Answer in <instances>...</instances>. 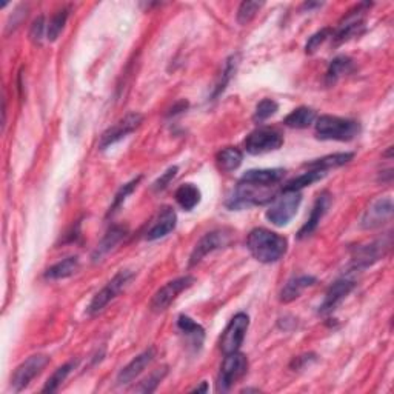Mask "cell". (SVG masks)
I'll use <instances>...</instances> for the list:
<instances>
[{"instance_id": "obj_1", "label": "cell", "mask_w": 394, "mask_h": 394, "mask_svg": "<svg viewBox=\"0 0 394 394\" xmlns=\"http://www.w3.org/2000/svg\"><path fill=\"white\" fill-rule=\"evenodd\" d=\"M247 247L256 260L262 264H274L285 256L288 240L271 229L254 228L248 234Z\"/></svg>"}, {"instance_id": "obj_2", "label": "cell", "mask_w": 394, "mask_h": 394, "mask_svg": "<svg viewBox=\"0 0 394 394\" xmlns=\"http://www.w3.org/2000/svg\"><path fill=\"white\" fill-rule=\"evenodd\" d=\"M360 134V123L338 116H320L316 119V137L320 141L348 142Z\"/></svg>"}, {"instance_id": "obj_3", "label": "cell", "mask_w": 394, "mask_h": 394, "mask_svg": "<svg viewBox=\"0 0 394 394\" xmlns=\"http://www.w3.org/2000/svg\"><path fill=\"white\" fill-rule=\"evenodd\" d=\"M276 188L278 187L258 185V183L239 180L233 196L227 200V207L229 209H242L253 205H265L268 202H273L276 197Z\"/></svg>"}, {"instance_id": "obj_4", "label": "cell", "mask_w": 394, "mask_h": 394, "mask_svg": "<svg viewBox=\"0 0 394 394\" xmlns=\"http://www.w3.org/2000/svg\"><path fill=\"white\" fill-rule=\"evenodd\" d=\"M302 203V193L284 189L280 196L274 197L271 207L267 209V219L276 227H285L293 220Z\"/></svg>"}, {"instance_id": "obj_5", "label": "cell", "mask_w": 394, "mask_h": 394, "mask_svg": "<svg viewBox=\"0 0 394 394\" xmlns=\"http://www.w3.org/2000/svg\"><path fill=\"white\" fill-rule=\"evenodd\" d=\"M134 279V273L131 270H121L117 273L113 279H111L107 285H105L101 291H98L93 300L90 302L88 305V314L90 316H96L101 311L105 310L111 300H114L117 296H119L125 288H127L131 280Z\"/></svg>"}, {"instance_id": "obj_6", "label": "cell", "mask_w": 394, "mask_h": 394, "mask_svg": "<svg viewBox=\"0 0 394 394\" xmlns=\"http://www.w3.org/2000/svg\"><path fill=\"white\" fill-rule=\"evenodd\" d=\"M370 8L371 3H359L354 6L351 11H348V14L339 22L338 28L333 30L331 37L334 41V45L344 43L346 41H350L351 37H356L360 32H364L365 16Z\"/></svg>"}, {"instance_id": "obj_7", "label": "cell", "mask_w": 394, "mask_h": 394, "mask_svg": "<svg viewBox=\"0 0 394 394\" xmlns=\"http://www.w3.org/2000/svg\"><path fill=\"white\" fill-rule=\"evenodd\" d=\"M248 371V359L239 351L225 354L218 376V391H229L231 386L245 376Z\"/></svg>"}, {"instance_id": "obj_8", "label": "cell", "mask_w": 394, "mask_h": 394, "mask_svg": "<svg viewBox=\"0 0 394 394\" xmlns=\"http://www.w3.org/2000/svg\"><path fill=\"white\" fill-rule=\"evenodd\" d=\"M244 145L247 153L253 156L271 153L284 145V136L274 128H258L247 136Z\"/></svg>"}, {"instance_id": "obj_9", "label": "cell", "mask_w": 394, "mask_h": 394, "mask_svg": "<svg viewBox=\"0 0 394 394\" xmlns=\"http://www.w3.org/2000/svg\"><path fill=\"white\" fill-rule=\"evenodd\" d=\"M50 364V357L47 354H34L17 366L14 374L11 377V386L16 393L25 390L31 384L32 379H36L47 365Z\"/></svg>"}, {"instance_id": "obj_10", "label": "cell", "mask_w": 394, "mask_h": 394, "mask_svg": "<svg viewBox=\"0 0 394 394\" xmlns=\"http://www.w3.org/2000/svg\"><path fill=\"white\" fill-rule=\"evenodd\" d=\"M194 282H196V279L193 278V276H183V278L168 282V284L163 285L160 290L153 296L149 308L154 313L165 311L167 308L172 305L177 298H179V294L185 290H188V288L191 287Z\"/></svg>"}, {"instance_id": "obj_11", "label": "cell", "mask_w": 394, "mask_h": 394, "mask_svg": "<svg viewBox=\"0 0 394 394\" xmlns=\"http://www.w3.org/2000/svg\"><path fill=\"white\" fill-rule=\"evenodd\" d=\"M249 326V318L245 313H238L236 316L229 320L225 330L222 333L220 338V350L229 354L240 350L242 344H244L245 334Z\"/></svg>"}, {"instance_id": "obj_12", "label": "cell", "mask_w": 394, "mask_h": 394, "mask_svg": "<svg viewBox=\"0 0 394 394\" xmlns=\"http://www.w3.org/2000/svg\"><path fill=\"white\" fill-rule=\"evenodd\" d=\"M391 247L390 238L386 239H379L374 240L371 244L366 245H359L356 248H353L351 251V264L354 270H364V268H369L373 264H376L377 260H380L386 254Z\"/></svg>"}, {"instance_id": "obj_13", "label": "cell", "mask_w": 394, "mask_h": 394, "mask_svg": "<svg viewBox=\"0 0 394 394\" xmlns=\"http://www.w3.org/2000/svg\"><path fill=\"white\" fill-rule=\"evenodd\" d=\"M143 121V116L141 113H129L121 119L117 123H114L113 127H110L101 137V142H98V148L107 149L111 145H114L119 141L125 139L128 134L133 133L137 128L141 127V123Z\"/></svg>"}, {"instance_id": "obj_14", "label": "cell", "mask_w": 394, "mask_h": 394, "mask_svg": "<svg viewBox=\"0 0 394 394\" xmlns=\"http://www.w3.org/2000/svg\"><path fill=\"white\" fill-rule=\"evenodd\" d=\"M393 218V199L390 196L377 197L371 205L365 209L360 227L364 229H374L385 225Z\"/></svg>"}, {"instance_id": "obj_15", "label": "cell", "mask_w": 394, "mask_h": 394, "mask_svg": "<svg viewBox=\"0 0 394 394\" xmlns=\"http://www.w3.org/2000/svg\"><path fill=\"white\" fill-rule=\"evenodd\" d=\"M229 234L223 229H216V231L207 233L203 238L197 242L191 256H189V267H194L199 264L200 260L207 258L208 254H211L216 249L225 247L228 244Z\"/></svg>"}, {"instance_id": "obj_16", "label": "cell", "mask_w": 394, "mask_h": 394, "mask_svg": "<svg viewBox=\"0 0 394 394\" xmlns=\"http://www.w3.org/2000/svg\"><path fill=\"white\" fill-rule=\"evenodd\" d=\"M354 287H356V282L348 278L339 279L334 282V284L328 288L325 299L319 307V314H322V316H326V314L333 313L340 305V302H342L346 296L354 290Z\"/></svg>"}, {"instance_id": "obj_17", "label": "cell", "mask_w": 394, "mask_h": 394, "mask_svg": "<svg viewBox=\"0 0 394 394\" xmlns=\"http://www.w3.org/2000/svg\"><path fill=\"white\" fill-rule=\"evenodd\" d=\"M156 357V348L154 346H149L148 350H145L143 353H141L139 356H136L131 362L123 366L121 370V373L117 374V384L119 385H128L133 382L136 377H139L141 374L143 373V370L147 369V366L151 365Z\"/></svg>"}, {"instance_id": "obj_18", "label": "cell", "mask_w": 394, "mask_h": 394, "mask_svg": "<svg viewBox=\"0 0 394 394\" xmlns=\"http://www.w3.org/2000/svg\"><path fill=\"white\" fill-rule=\"evenodd\" d=\"M330 207H331V196H330V193H326V191L320 193L319 197L316 199V202H314V207L311 209L310 218H308V220L305 222V225L300 228L299 239L308 238V236L316 231L320 220L324 219V216L328 213V209H330Z\"/></svg>"}, {"instance_id": "obj_19", "label": "cell", "mask_w": 394, "mask_h": 394, "mask_svg": "<svg viewBox=\"0 0 394 394\" xmlns=\"http://www.w3.org/2000/svg\"><path fill=\"white\" fill-rule=\"evenodd\" d=\"M177 225V214L172 207H163L153 225L147 231V240H157L174 231Z\"/></svg>"}, {"instance_id": "obj_20", "label": "cell", "mask_w": 394, "mask_h": 394, "mask_svg": "<svg viewBox=\"0 0 394 394\" xmlns=\"http://www.w3.org/2000/svg\"><path fill=\"white\" fill-rule=\"evenodd\" d=\"M285 169L282 168H270V169H249L240 177L242 182H251L258 185L267 187H278L280 180L284 179Z\"/></svg>"}, {"instance_id": "obj_21", "label": "cell", "mask_w": 394, "mask_h": 394, "mask_svg": "<svg viewBox=\"0 0 394 394\" xmlns=\"http://www.w3.org/2000/svg\"><path fill=\"white\" fill-rule=\"evenodd\" d=\"M177 328H179V331L189 340V344H191L194 350H200L203 339H205V330H203L197 322L185 316V314H180V316L177 318Z\"/></svg>"}, {"instance_id": "obj_22", "label": "cell", "mask_w": 394, "mask_h": 394, "mask_svg": "<svg viewBox=\"0 0 394 394\" xmlns=\"http://www.w3.org/2000/svg\"><path fill=\"white\" fill-rule=\"evenodd\" d=\"M316 284V278L313 276H298V278L290 279L282 288L280 291V302L284 304H290L294 299H298L305 288Z\"/></svg>"}, {"instance_id": "obj_23", "label": "cell", "mask_w": 394, "mask_h": 394, "mask_svg": "<svg viewBox=\"0 0 394 394\" xmlns=\"http://www.w3.org/2000/svg\"><path fill=\"white\" fill-rule=\"evenodd\" d=\"M354 71V62L353 59H350L348 56H338L334 57L330 67L326 70L325 74V83L328 87H333L340 77H344L346 74H350Z\"/></svg>"}, {"instance_id": "obj_24", "label": "cell", "mask_w": 394, "mask_h": 394, "mask_svg": "<svg viewBox=\"0 0 394 394\" xmlns=\"http://www.w3.org/2000/svg\"><path fill=\"white\" fill-rule=\"evenodd\" d=\"M81 268V260L79 258H68L63 259L61 262H57L56 265L50 267L47 271H45V279L48 280H61V279H67L71 278V276L76 274Z\"/></svg>"}, {"instance_id": "obj_25", "label": "cell", "mask_w": 394, "mask_h": 394, "mask_svg": "<svg viewBox=\"0 0 394 394\" xmlns=\"http://www.w3.org/2000/svg\"><path fill=\"white\" fill-rule=\"evenodd\" d=\"M125 234H127V228L117 227V225H114L113 228H110L108 233L105 234V238L102 239L101 244H98L97 248L94 249L93 260L94 262L101 260L105 254H108L111 249H113L125 238Z\"/></svg>"}, {"instance_id": "obj_26", "label": "cell", "mask_w": 394, "mask_h": 394, "mask_svg": "<svg viewBox=\"0 0 394 394\" xmlns=\"http://www.w3.org/2000/svg\"><path fill=\"white\" fill-rule=\"evenodd\" d=\"M202 193L194 183H183L176 191V202L179 203L182 209L185 211H191L200 203Z\"/></svg>"}, {"instance_id": "obj_27", "label": "cell", "mask_w": 394, "mask_h": 394, "mask_svg": "<svg viewBox=\"0 0 394 394\" xmlns=\"http://www.w3.org/2000/svg\"><path fill=\"white\" fill-rule=\"evenodd\" d=\"M316 119H318V114H316V111H314L313 108L299 107V108L293 110L291 113L285 117L284 123L287 125V127H290V128L304 129V128H308V127H310V125H313L314 122H316Z\"/></svg>"}, {"instance_id": "obj_28", "label": "cell", "mask_w": 394, "mask_h": 394, "mask_svg": "<svg viewBox=\"0 0 394 394\" xmlns=\"http://www.w3.org/2000/svg\"><path fill=\"white\" fill-rule=\"evenodd\" d=\"M354 157L353 153H336V154H330L325 157H320V159H316L313 162L305 163V168L308 169H319V172H328L331 168H339L345 165V163L350 162Z\"/></svg>"}, {"instance_id": "obj_29", "label": "cell", "mask_w": 394, "mask_h": 394, "mask_svg": "<svg viewBox=\"0 0 394 394\" xmlns=\"http://www.w3.org/2000/svg\"><path fill=\"white\" fill-rule=\"evenodd\" d=\"M216 160H218V165L223 172H234L242 165V160H244V154L242 151L236 147H227L225 149H222L216 156Z\"/></svg>"}, {"instance_id": "obj_30", "label": "cell", "mask_w": 394, "mask_h": 394, "mask_svg": "<svg viewBox=\"0 0 394 394\" xmlns=\"http://www.w3.org/2000/svg\"><path fill=\"white\" fill-rule=\"evenodd\" d=\"M325 176H326L325 172H319V169H308L307 173L300 174L299 177H296V179L288 182L287 185L284 187V189H291V191H300L302 188L310 187V185H313V183L322 180Z\"/></svg>"}, {"instance_id": "obj_31", "label": "cell", "mask_w": 394, "mask_h": 394, "mask_svg": "<svg viewBox=\"0 0 394 394\" xmlns=\"http://www.w3.org/2000/svg\"><path fill=\"white\" fill-rule=\"evenodd\" d=\"M68 16H70V8H63L61 11H57L56 14L51 17L47 28V39L50 42H56L59 36L62 34L65 25H67Z\"/></svg>"}, {"instance_id": "obj_32", "label": "cell", "mask_w": 394, "mask_h": 394, "mask_svg": "<svg viewBox=\"0 0 394 394\" xmlns=\"http://www.w3.org/2000/svg\"><path fill=\"white\" fill-rule=\"evenodd\" d=\"M76 366L74 362H68V364H65L62 366H59V369L52 373V376L48 379V382L45 384L43 386V393H54L59 390V386H61L63 382H65V379L68 377V374L71 373V370H73Z\"/></svg>"}, {"instance_id": "obj_33", "label": "cell", "mask_w": 394, "mask_h": 394, "mask_svg": "<svg viewBox=\"0 0 394 394\" xmlns=\"http://www.w3.org/2000/svg\"><path fill=\"white\" fill-rule=\"evenodd\" d=\"M279 111V105L273 98H264L258 103L254 111V121L256 122H265L267 119H270L271 116H274Z\"/></svg>"}, {"instance_id": "obj_34", "label": "cell", "mask_w": 394, "mask_h": 394, "mask_svg": "<svg viewBox=\"0 0 394 394\" xmlns=\"http://www.w3.org/2000/svg\"><path fill=\"white\" fill-rule=\"evenodd\" d=\"M262 6H264V2H242L238 10V22L240 25L249 23L260 11Z\"/></svg>"}, {"instance_id": "obj_35", "label": "cell", "mask_w": 394, "mask_h": 394, "mask_svg": "<svg viewBox=\"0 0 394 394\" xmlns=\"http://www.w3.org/2000/svg\"><path fill=\"white\" fill-rule=\"evenodd\" d=\"M142 179V177H137V179H134V180H131V182H128L127 185H123L121 189H119V193L116 194V197H114V200H113V205L110 207V211H108V216H111V214H114L117 209H119L122 205H123V202L127 200V197L134 191L136 189V187H137V183H139V180Z\"/></svg>"}, {"instance_id": "obj_36", "label": "cell", "mask_w": 394, "mask_h": 394, "mask_svg": "<svg viewBox=\"0 0 394 394\" xmlns=\"http://www.w3.org/2000/svg\"><path fill=\"white\" fill-rule=\"evenodd\" d=\"M167 373H168V369L167 366H162V369L159 370H156L153 374L148 379L143 380V382L141 384V386H137L136 391H141V393H151V391H154L157 388V385H159L163 377L167 376Z\"/></svg>"}, {"instance_id": "obj_37", "label": "cell", "mask_w": 394, "mask_h": 394, "mask_svg": "<svg viewBox=\"0 0 394 394\" xmlns=\"http://www.w3.org/2000/svg\"><path fill=\"white\" fill-rule=\"evenodd\" d=\"M331 36H333V28H324V30L318 31L316 34H313L310 39H308V42L305 45L307 54H314V52L320 48V45H324L326 39Z\"/></svg>"}, {"instance_id": "obj_38", "label": "cell", "mask_w": 394, "mask_h": 394, "mask_svg": "<svg viewBox=\"0 0 394 394\" xmlns=\"http://www.w3.org/2000/svg\"><path fill=\"white\" fill-rule=\"evenodd\" d=\"M177 172H179V168L177 167H172V168H168L165 173H163L159 179H157L154 183H153V189L154 191H163L169 183H172V180L174 179V177L177 176Z\"/></svg>"}, {"instance_id": "obj_39", "label": "cell", "mask_w": 394, "mask_h": 394, "mask_svg": "<svg viewBox=\"0 0 394 394\" xmlns=\"http://www.w3.org/2000/svg\"><path fill=\"white\" fill-rule=\"evenodd\" d=\"M43 34H45V19H43V16H41V17H37L34 22H32L30 37H31L32 42L41 43L42 39H43Z\"/></svg>"}, {"instance_id": "obj_40", "label": "cell", "mask_w": 394, "mask_h": 394, "mask_svg": "<svg viewBox=\"0 0 394 394\" xmlns=\"http://www.w3.org/2000/svg\"><path fill=\"white\" fill-rule=\"evenodd\" d=\"M208 391V384L207 382H202L200 386H196L193 390V393H207Z\"/></svg>"}, {"instance_id": "obj_41", "label": "cell", "mask_w": 394, "mask_h": 394, "mask_svg": "<svg viewBox=\"0 0 394 394\" xmlns=\"http://www.w3.org/2000/svg\"><path fill=\"white\" fill-rule=\"evenodd\" d=\"M319 6H322V3H305L304 8H307L308 11H310L313 8H319Z\"/></svg>"}]
</instances>
